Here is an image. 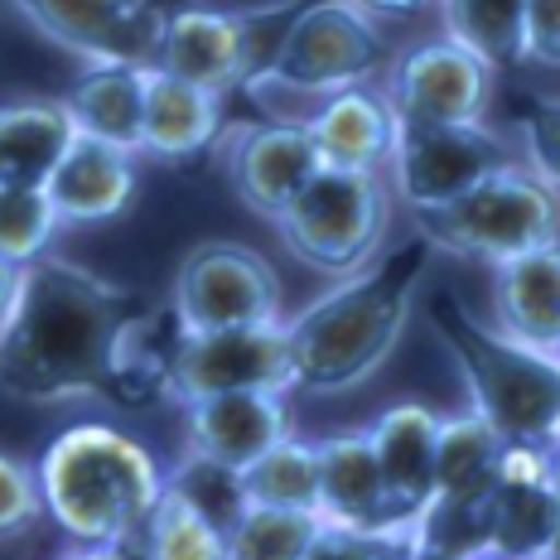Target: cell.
Here are the masks:
<instances>
[{
  "instance_id": "d6986e66",
  "label": "cell",
  "mask_w": 560,
  "mask_h": 560,
  "mask_svg": "<svg viewBox=\"0 0 560 560\" xmlns=\"http://www.w3.org/2000/svg\"><path fill=\"white\" fill-rule=\"evenodd\" d=\"M49 198H54L58 218H63V228L112 223L136 198V155L78 136V145L68 150V160L49 179Z\"/></svg>"
},
{
  "instance_id": "e575fe53",
  "label": "cell",
  "mask_w": 560,
  "mask_h": 560,
  "mask_svg": "<svg viewBox=\"0 0 560 560\" xmlns=\"http://www.w3.org/2000/svg\"><path fill=\"white\" fill-rule=\"evenodd\" d=\"M527 63L560 68V0H532L527 5Z\"/></svg>"
},
{
  "instance_id": "d590c367",
  "label": "cell",
  "mask_w": 560,
  "mask_h": 560,
  "mask_svg": "<svg viewBox=\"0 0 560 560\" xmlns=\"http://www.w3.org/2000/svg\"><path fill=\"white\" fill-rule=\"evenodd\" d=\"M58 560H145V551H140V541H131V546H107V551H83V546H73V551H63Z\"/></svg>"
},
{
  "instance_id": "1f68e13d",
  "label": "cell",
  "mask_w": 560,
  "mask_h": 560,
  "mask_svg": "<svg viewBox=\"0 0 560 560\" xmlns=\"http://www.w3.org/2000/svg\"><path fill=\"white\" fill-rule=\"evenodd\" d=\"M44 512L49 503H44L39 459H25L15 450L0 454V532H5V541H20Z\"/></svg>"
},
{
  "instance_id": "74e56055",
  "label": "cell",
  "mask_w": 560,
  "mask_h": 560,
  "mask_svg": "<svg viewBox=\"0 0 560 560\" xmlns=\"http://www.w3.org/2000/svg\"><path fill=\"white\" fill-rule=\"evenodd\" d=\"M546 560H560V536H556V546H551V551H546Z\"/></svg>"
},
{
  "instance_id": "ffe728a7",
  "label": "cell",
  "mask_w": 560,
  "mask_h": 560,
  "mask_svg": "<svg viewBox=\"0 0 560 560\" xmlns=\"http://www.w3.org/2000/svg\"><path fill=\"white\" fill-rule=\"evenodd\" d=\"M305 131L319 145V160L329 170L348 174H382L396 150V116L377 88H358L324 102L305 121Z\"/></svg>"
},
{
  "instance_id": "484cf974",
  "label": "cell",
  "mask_w": 560,
  "mask_h": 560,
  "mask_svg": "<svg viewBox=\"0 0 560 560\" xmlns=\"http://www.w3.org/2000/svg\"><path fill=\"white\" fill-rule=\"evenodd\" d=\"M440 15V39L459 44L478 63L512 68L527 63V5H498V0H450L435 5Z\"/></svg>"
},
{
  "instance_id": "7c38bea8",
  "label": "cell",
  "mask_w": 560,
  "mask_h": 560,
  "mask_svg": "<svg viewBox=\"0 0 560 560\" xmlns=\"http://www.w3.org/2000/svg\"><path fill=\"white\" fill-rule=\"evenodd\" d=\"M10 15L39 30L49 44L83 58L88 68L136 63L155 68L160 39H165V5L150 0H20Z\"/></svg>"
},
{
  "instance_id": "ba28073f",
  "label": "cell",
  "mask_w": 560,
  "mask_h": 560,
  "mask_svg": "<svg viewBox=\"0 0 560 560\" xmlns=\"http://www.w3.org/2000/svg\"><path fill=\"white\" fill-rule=\"evenodd\" d=\"M170 310L189 334L280 324V276L242 242H198L174 271Z\"/></svg>"
},
{
  "instance_id": "6da1fadb",
  "label": "cell",
  "mask_w": 560,
  "mask_h": 560,
  "mask_svg": "<svg viewBox=\"0 0 560 560\" xmlns=\"http://www.w3.org/2000/svg\"><path fill=\"white\" fill-rule=\"evenodd\" d=\"M155 310L131 285L44 256L5 266L0 372L5 392L30 406L107 401L145 406L131 382V338Z\"/></svg>"
},
{
  "instance_id": "7a4b0ae2",
  "label": "cell",
  "mask_w": 560,
  "mask_h": 560,
  "mask_svg": "<svg viewBox=\"0 0 560 560\" xmlns=\"http://www.w3.org/2000/svg\"><path fill=\"white\" fill-rule=\"evenodd\" d=\"M425 261L430 242L411 232L392 252H382L368 271L338 280L300 314H290V392L343 396L363 387L411 324Z\"/></svg>"
},
{
  "instance_id": "3957f363",
  "label": "cell",
  "mask_w": 560,
  "mask_h": 560,
  "mask_svg": "<svg viewBox=\"0 0 560 560\" xmlns=\"http://www.w3.org/2000/svg\"><path fill=\"white\" fill-rule=\"evenodd\" d=\"M44 503L58 532L83 551L131 546L165 503V469L116 425H68L39 454Z\"/></svg>"
},
{
  "instance_id": "d4e9b609",
  "label": "cell",
  "mask_w": 560,
  "mask_h": 560,
  "mask_svg": "<svg viewBox=\"0 0 560 560\" xmlns=\"http://www.w3.org/2000/svg\"><path fill=\"white\" fill-rule=\"evenodd\" d=\"M508 440L474 411H454L440 425V469H435V498H454V503H474L488 498L503 469Z\"/></svg>"
},
{
  "instance_id": "8d00e7d4",
  "label": "cell",
  "mask_w": 560,
  "mask_h": 560,
  "mask_svg": "<svg viewBox=\"0 0 560 560\" xmlns=\"http://www.w3.org/2000/svg\"><path fill=\"white\" fill-rule=\"evenodd\" d=\"M551 483H556V498H560V445L551 450Z\"/></svg>"
},
{
  "instance_id": "cb8c5ba5",
  "label": "cell",
  "mask_w": 560,
  "mask_h": 560,
  "mask_svg": "<svg viewBox=\"0 0 560 560\" xmlns=\"http://www.w3.org/2000/svg\"><path fill=\"white\" fill-rule=\"evenodd\" d=\"M498 329L532 348H560V242L493 271Z\"/></svg>"
},
{
  "instance_id": "83f0119b",
  "label": "cell",
  "mask_w": 560,
  "mask_h": 560,
  "mask_svg": "<svg viewBox=\"0 0 560 560\" xmlns=\"http://www.w3.org/2000/svg\"><path fill=\"white\" fill-rule=\"evenodd\" d=\"M165 493H174L184 508H194L203 522H213L223 536L237 527L252 508L242 469H228V464L203 459V454H189V450H184V459L165 474Z\"/></svg>"
},
{
  "instance_id": "30bf717a",
  "label": "cell",
  "mask_w": 560,
  "mask_h": 560,
  "mask_svg": "<svg viewBox=\"0 0 560 560\" xmlns=\"http://www.w3.org/2000/svg\"><path fill=\"white\" fill-rule=\"evenodd\" d=\"M517 160L493 126H396L387 184L411 213L445 208Z\"/></svg>"
},
{
  "instance_id": "2e32d148",
  "label": "cell",
  "mask_w": 560,
  "mask_h": 560,
  "mask_svg": "<svg viewBox=\"0 0 560 560\" xmlns=\"http://www.w3.org/2000/svg\"><path fill=\"white\" fill-rule=\"evenodd\" d=\"M179 411H184V450L242 474L256 459H266L280 440H290L285 392H223L179 406Z\"/></svg>"
},
{
  "instance_id": "5bb4252c",
  "label": "cell",
  "mask_w": 560,
  "mask_h": 560,
  "mask_svg": "<svg viewBox=\"0 0 560 560\" xmlns=\"http://www.w3.org/2000/svg\"><path fill=\"white\" fill-rule=\"evenodd\" d=\"M218 160H223L228 189L266 223H280L285 208L324 170L314 136L295 121H228Z\"/></svg>"
},
{
  "instance_id": "d6a6232c",
  "label": "cell",
  "mask_w": 560,
  "mask_h": 560,
  "mask_svg": "<svg viewBox=\"0 0 560 560\" xmlns=\"http://www.w3.org/2000/svg\"><path fill=\"white\" fill-rule=\"evenodd\" d=\"M522 160L560 194V97H532L517 116Z\"/></svg>"
},
{
  "instance_id": "4fadbf2b",
  "label": "cell",
  "mask_w": 560,
  "mask_h": 560,
  "mask_svg": "<svg viewBox=\"0 0 560 560\" xmlns=\"http://www.w3.org/2000/svg\"><path fill=\"white\" fill-rule=\"evenodd\" d=\"M280 15L266 10H223V5H174L165 15V39H160L155 68L189 88H203L213 97H232L256 78V30L252 20Z\"/></svg>"
},
{
  "instance_id": "9a60e30c",
  "label": "cell",
  "mask_w": 560,
  "mask_h": 560,
  "mask_svg": "<svg viewBox=\"0 0 560 560\" xmlns=\"http://www.w3.org/2000/svg\"><path fill=\"white\" fill-rule=\"evenodd\" d=\"M488 512V556L546 560L560 536V498L551 483V450L508 445L498 483L483 498Z\"/></svg>"
},
{
  "instance_id": "8992f818",
  "label": "cell",
  "mask_w": 560,
  "mask_h": 560,
  "mask_svg": "<svg viewBox=\"0 0 560 560\" xmlns=\"http://www.w3.org/2000/svg\"><path fill=\"white\" fill-rule=\"evenodd\" d=\"M411 218L416 237H425L430 252L483 261L493 271L560 242V194L522 155L508 160L503 170H493L454 203Z\"/></svg>"
},
{
  "instance_id": "f546056e",
  "label": "cell",
  "mask_w": 560,
  "mask_h": 560,
  "mask_svg": "<svg viewBox=\"0 0 560 560\" xmlns=\"http://www.w3.org/2000/svg\"><path fill=\"white\" fill-rule=\"evenodd\" d=\"M58 228H63V218H58L49 189L0 184V256H5V266L44 261Z\"/></svg>"
},
{
  "instance_id": "f35d334b",
  "label": "cell",
  "mask_w": 560,
  "mask_h": 560,
  "mask_svg": "<svg viewBox=\"0 0 560 560\" xmlns=\"http://www.w3.org/2000/svg\"><path fill=\"white\" fill-rule=\"evenodd\" d=\"M478 560H503V556H478Z\"/></svg>"
},
{
  "instance_id": "ab89813d",
  "label": "cell",
  "mask_w": 560,
  "mask_h": 560,
  "mask_svg": "<svg viewBox=\"0 0 560 560\" xmlns=\"http://www.w3.org/2000/svg\"><path fill=\"white\" fill-rule=\"evenodd\" d=\"M556 358H560V348H556Z\"/></svg>"
},
{
  "instance_id": "836d02e7",
  "label": "cell",
  "mask_w": 560,
  "mask_h": 560,
  "mask_svg": "<svg viewBox=\"0 0 560 560\" xmlns=\"http://www.w3.org/2000/svg\"><path fill=\"white\" fill-rule=\"evenodd\" d=\"M411 532H392V536H368V532H343V527H324V536L310 546L305 560H392L401 551V541Z\"/></svg>"
},
{
  "instance_id": "e0dca14e",
  "label": "cell",
  "mask_w": 560,
  "mask_h": 560,
  "mask_svg": "<svg viewBox=\"0 0 560 560\" xmlns=\"http://www.w3.org/2000/svg\"><path fill=\"white\" fill-rule=\"evenodd\" d=\"M319 517L343 532L392 536L411 532L382 483L368 430H338L319 440Z\"/></svg>"
},
{
  "instance_id": "8fae6325",
  "label": "cell",
  "mask_w": 560,
  "mask_h": 560,
  "mask_svg": "<svg viewBox=\"0 0 560 560\" xmlns=\"http://www.w3.org/2000/svg\"><path fill=\"white\" fill-rule=\"evenodd\" d=\"M223 392H290V334L280 324L218 334H179L165 396L179 406Z\"/></svg>"
},
{
  "instance_id": "9c48e42d",
  "label": "cell",
  "mask_w": 560,
  "mask_h": 560,
  "mask_svg": "<svg viewBox=\"0 0 560 560\" xmlns=\"http://www.w3.org/2000/svg\"><path fill=\"white\" fill-rule=\"evenodd\" d=\"M382 97L396 126H483L498 97V73L435 34L396 54Z\"/></svg>"
},
{
  "instance_id": "4316f807",
  "label": "cell",
  "mask_w": 560,
  "mask_h": 560,
  "mask_svg": "<svg viewBox=\"0 0 560 560\" xmlns=\"http://www.w3.org/2000/svg\"><path fill=\"white\" fill-rule=\"evenodd\" d=\"M252 508H285V512H314L319 517V440H280V445L256 459L247 474Z\"/></svg>"
},
{
  "instance_id": "44dd1931",
  "label": "cell",
  "mask_w": 560,
  "mask_h": 560,
  "mask_svg": "<svg viewBox=\"0 0 560 560\" xmlns=\"http://www.w3.org/2000/svg\"><path fill=\"white\" fill-rule=\"evenodd\" d=\"M73 145L78 121L63 97H10L0 112V184L49 189Z\"/></svg>"
},
{
  "instance_id": "ac0fdd59",
  "label": "cell",
  "mask_w": 560,
  "mask_h": 560,
  "mask_svg": "<svg viewBox=\"0 0 560 560\" xmlns=\"http://www.w3.org/2000/svg\"><path fill=\"white\" fill-rule=\"evenodd\" d=\"M440 425L445 416L420 401H396L368 425L372 454H377L382 483H387L401 522H411L435 503V469H440Z\"/></svg>"
},
{
  "instance_id": "52a82bcc",
  "label": "cell",
  "mask_w": 560,
  "mask_h": 560,
  "mask_svg": "<svg viewBox=\"0 0 560 560\" xmlns=\"http://www.w3.org/2000/svg\"><path fill=\"white\" fill-rule=\"evenodd\" d=\"M392 223V184L382 174H348L324 165L305 184V194L285 208L276 237L300 266L324 276H358L382 256Z\"/></svg>"
},
{
  "instance_id": "7402d4cb",
  "label": "cell",
  "mask_w": 560,
  "mask_h": 560,
  "mask_svg": "<svg viewBox=\"0 0 560 560\" xmlns=\"http://www.w3.org/2000/svg\"><path fill=\"white\" fill-rule=\"evenodd\" d=\"M145 97H150V68L102 63V68H83L63 102L78 121V136L116 145L126 155H140L145 150Z\"/></svg>"
},
{
  "instance_id": "4dcf8cb0",
  "label": "cell",
  "mask_w": 560,
  "mask_h": 560,
  "mask_svg": "<svg viewBox=\"0 0 560 560\" xmlns=\"http://www.w3.org/2000/svg\"><path fill=\"white\" fill-rule=\"evenodd\" d=\"M140 551L145 560H228V536L194 508H184L174 493H165L150 527L140 532Z\"/></svg>"
},
{
  "instance_id": "277c9868",
  "label": "cell",
  "mask_w": 560,
  "mask_h": 560,
  "mask_svg": "<svg viewBox=\"0 0 560 560\" xmlns=\"http://www.w3.org/2000/svg\"><path fill=\"white\" fill-rule=\"evenodd\" d=\"M430 329L464 377L469 406L508 445H560V358L551 348L517 343L464 305H454L450 295L430 305Z\"/></svg>"
},
{
  "instance_id": "603a6c76",
  "label": "cell",
  "mask_w": 560,
  "mask_h": 560,
  "mask_svg": "<svg viewBox=\"0 0 560 560\" xmlns=\"http://www.w3.org/2000/svg\"><path fill=\"white\" fill-rule=\"evenodd\" d=\"M228 131V107L223 97L203 88H189L179 78L150 68V97H145V150L140 155L179 165L198 160L203 150H218Z\"/></svg>"
},
{
  "instance_id": "5b68a950",
  "label": "cell",
  "mask_w": 560,
  "mask_h": 560,
  "mask_svg": "<svg viewBox=\"0 0 560 560\" xmlns=\"http://www.w3.org/2000/svg\"><path fill=\"white\" fill-rule=\"evenodd\" d=\"M396 54L372 5H300L280 30L271 58L256 68L247 92L276 121L280 102H310V116L343 92L387 83Z\"/></svg>"
},
{
  "instance_id": "f1b7e54d",
  "label": "cell",
  "mask_w": 560,
  "mask_h": 560,
  "mask_svg": "<svg viewBox=\"0 0 560 560\" xmlns=\"http://www.w3.org/2000/svg\"><path fill=\"white\" fill-rule=\"evenodd\" d=\"M324 527L329 522L314 512L247 508V517L228 532V560H305Z\"/></svg>"
}]
</instances>
